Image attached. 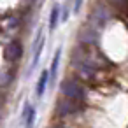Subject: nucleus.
Instances as JSON below:
<instances>
[{
	"label": "nucleus",
	"mask_w": 128,
	"mask_h": 128,
	"mask_svg": "<svg viewBox=\"0 0 128 128\" xmlns=\"http://www.w3.org/2000/svg\"><path fill=\"white\" fill-rule=\"evenodd\" d=\"M42 46H44V40H42V32H39L37 35V42H35V49H34V60H32V70L37 67L39 63V58H40V53H42Z\"/></svg>",
	"instance_id": "obj_4"
},
{
	"label": "nucleus",
	"mask_w": 128,
	"mask_h": 128,
	"mask_svg": "<svg viewBox=\"0 0 128 128\" xmlns=\"http://www.w3.org/2000/svg\"><path fill=\"white\" fill-rule=\"evenodd\" d=\"M110 2H112V4H116V6H123L126 0H110Z\"/></svg>",
	"instance_id": "obj_10"
},
{
	"label": "nucleus",
	"mask_w": 128,
	"mask_h": 128,
	"mask_svg": "<svg viewBox=\"0 0 128 128\" xmlns=\"http://www.w3.org/2000/svg\"><path fill=\"white\" fill-rule=\"evenodd\" d=\"M81 6H82V0H72V9H74V12H79Z\"/></svg>",
	"instance_id": "obj_9"
},
{
	"label": "nucleus",
	"mask_w": 128,
	"mask_h": 128,
	"mask_svg": "<svg viewBox=\"0 0 128 128\" xmlns=\"http://www.w3.org/2000/svg\"><path fill=\"white\" fill-rule=\"evenodd\" d=\"M58 16H60V7H58V6H54V7H53V11H51V18H49V30H54V28H56Z\"/></svg>",
	"instance_id": "obj_8"
},
{
	"label": "nucleus",
	"mask_w": 128,
	"mask_h": 128,
	"mask_svg": "<svg viewBox=\"0 0 128 128\" xmlns=\"http://www.w3.org/2000/svg\"><path fill=\"white\" fill-rule=\"evenodd\" d=\"M21 56V44L18 42V40H12L7 48H6V58L9 60V62H12V60H18Z\"/></svg>",
	"instance_id": "obj_3"
},
{
	"label": "nucleus",
	"mask_w": 128,
	"mask_h": 128,
	"mask_svg": "<svg viewBox=\"0 0 128 128\" xmlns=\"http://www.w3.org/2000/svg\"><path fill=\"white\" fill-rule=\"evenodd\" d=\"M54 128H63V126H54Z\"/></svg>",
	"instance_id": "obj_11"
},
{
	"label": "nucleus",
	"mask_w": 128,
	"mask_h": 128,
	"mask_svg": "<svg viewBox=\"0 0 128 128\" xmlns=\"http://www.w3.org/2000/svg\"><path fill=\"white\" fill-rule=\"evenodd\" d=\"M60 56H62V51L58 49L54 58H53V63H51V70H49V77H56V72H58V63H60Z\"/></svg>",
	"instance_id": "obj_7"
},
{
	"label": "nucleus",
	"mask_w": 128,
	"mask_h": 128,
	"mask_svg": "<svg viewBox=\"0 0 128 128\" xmlns=\"http://www.w3.org/2000/svg\"><path fill=\"white\" fill-rule=\"evenodd\" d=\"M23 119H25V128H32V126H34V121H35V109H34L30 104L25 105Z\"/></svg>",
	"instance_id": "obj_5"
},
{
	"label": "nucleus",
	"mask_w": 128,
	"mask_h": 128,
	"mask_svg": "<svg viewBox=\"0 0 128 128\" xmlns=\"http://www.w3.org/2000/svg\"><path fill=\"white\" fill-rule=\"evenodd\" d=\"M48 81H49V70H42L40 77H39V82H37V96H42L44 91H46V86H48Z\"/></svg>",
	"instance_id": "obj_6"
},
{
	"label": "nucleus",
	"mask_w": 128,
	"mask_h": 128,
	"mask_svg": "<svg viewBox=\"0 0 128 128\" xmlns=\"http://www.w3.org/2000/svg\"><path fill=\"white\" fill-rule=\"evenodd\" d=\"M76 109H77V102L76 100H70L67 96H63L62 100H58V112L62 116L72 114V112H76Z\"/></svg>",
	"instance_id": "obj_2"
},
{
	"label": "nucleus",
	"mask_w": 128,
	"mask_h": 128,
	"mask_svg": "<svg viewBox=\"0 0 128 128\" xmlns=\"http://www.w3.org/2000/svg\"><path fill=\"white\" fill-rule=\"evenodd\" d=\"M62 93H63V96H67L70 100H76V102L84 100V88L74 79H65L62 82Z\"/></svg>",
	"instance_id": "obj_1"
}]
</instances>
